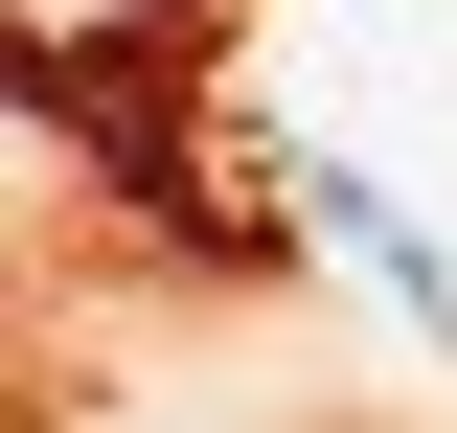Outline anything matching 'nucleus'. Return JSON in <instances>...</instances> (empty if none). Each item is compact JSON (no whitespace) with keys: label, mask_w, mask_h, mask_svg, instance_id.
I'll list each match as a JSON object with an SVG mask.
<instances>
[{"label":"nucleus","mask_w":457,"mask_h":433,"mask_svg":"<svg viewBox=\"0 0 457 433\" xmlns=\"http://www.w3.org/2000/svg\"><path fill=\"white\" fill-rule=\"evenodd\" d=\"M137 23H161V0H23V92H46V69H114Z\"/></svg>","instance_id":"nucleus-1"}]
</instances>
